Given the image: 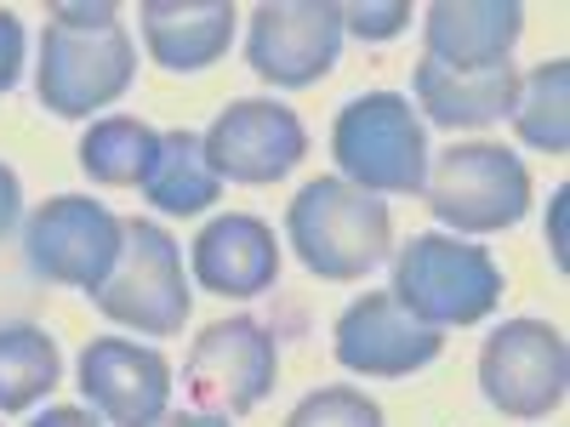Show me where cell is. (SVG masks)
<instances>
[{
	"instance_id": "cell-4",
	"label": "cell",
	"mask_w": 570,
	"mask_h": 427,
	"mask_svg": "<svg viewBox=\"0 0 570 427\" xmlns=\"http://www.w3.org/2000/svg\"><path fill=\"white\" fill-rule=\"evenodd\" d=\"M422 200L451 234H502L531 211V171L502 142H451L445 155L428 160Z\"/></svg>"
},
{
	"instance_id": "cell-21",
	"label": "cell",
	"mask_w": 570,
	"mask_h": 427,
	"mask_svg": "<svg viewBox=\"0 0 570 427\" xmlns=\"http://www.w3.org/2000/svg\"><path fill=\"white\" fill-rule=\"evenodd\" d=\"M519 142H531L542 155H564L570 149V63L553 58L531 75H519V98L508 109Z\"/></svg>"
},
{
	"instance_id": "cell-18",
	"label": "cell",
	"mask_w": 570,
	"mask_h": 427,
	"mask_svg": "<svg viewBox=\"0 0 570 427\" xmlns=\"http://www.w3.org/2000/svg\"><path fill=\"white\" fill-rule=\"evenodd\" d=\"M142 195H149V206H160L166 217H200L223 195V177L206 160L200 131H183V126L160 131V149H155L149 177H142Z\"/></svg>"
},
{
	"instance_id": "cell-9",
	"label": "cell",
	"mask_w": 570,
	"mask_h": 427,
	"mask_svg": "<svg viewBox=\"0 0 570 427\" xmlns=\"http://www.w3.org/2000/svg\"><path fill=\"white\" fill-rule=\"evenodd\" d=\"M120 240H126V217H115L91 195H52L23 228L29 268L52 285H75L86 297L120 262Z\"/></svg>"
},
{
	"instance_id": "cell-13",
	"label": "cell",
	"mask_w": 570,
	"mask_h": 427,
	"mask_svg": "<svg viewBox=\"0 0 570 427\" xmlns=\"http://www.w3.org/2000/svg\"><path fill=\"white\" fill-rule=\"evenodd\" d=\"M445 348V337L434 325L411 319L389 291H365L354 297L343 314H337V330H331V354H337L343 370L354 376H383V383H394V376H411L422 365H434Z\"/></svg>"
},
{
	"instance_id": "cell-19",
	"label": "cell",
	"mask_w": 570,
	"mask_h": 427,
	"mask_svg": "<svg viewBox=\"0 0 570 427\" xmlns=\"http://www.w3.org/2000/svg\"><path fill=\"white\" fill-rule=\"evenodd\" d=\"M155 149H160V131L137 115H104L91 120L86 137H80V171L98 182V188H142L155 166Z\"/></svg>"
},
{
	"instance_id": "cell-26",
	"label": "cell",
	"mask_w": 570,
	"mask_h": 427,
	"mask_svg": "<svg viewBox=\"0 0 570 427\" xmlns=\"http://www.w3.org/2000/svg\"><path fill=\"white\" fill-rule=\"evenodd\" d=\"M564 200H570V188H553V211H548V251H553V268H559V274L570 268V251H564Z\"/></svg>"
},
{
	"instance_id": "cell-2",
	"label": "cell",
	"mask_w": 570,
	"mask_h": 427,
	"mask_svg": "<svg viewBox=\"0 0 570 427\" xmlns=\"http://www.w3.org/2000/svg\"><path fill=\"white\" fill-rule=\"evenodd\" d=\"M389 297L422 325H485L502 308V268L485 246H468L456 234H411L394 251Z\"/></svg>"
},
{
	"instance_id": "cell-7",
	"label": "cell",
	"mask_w": 570,
	"mask_h": 427,
	"mask_svg": "<svg viewBox=\"0 0 570 427\" xmlns=\"http://www.w3.org/2000/svg\"><path fill=\"white\" fill-rule=\"evenodd\" d=\"M570 348L548 319H502L480 348V394L513 421H542L564 405Z\"/></svg>"
},
{
	"instance_id": "cell-17",
	"label": "cell",
	"mask_w": 570,
	"mask_h": 427,
	"mask_svg": "<svg viewBox=\"0 0 570 427\" xmlns=\"http://www.w3.org/2000/svg\"><path fill=\"white\" fill-rule=\"evenodd\" d=\"M137 18H142V46H149V58L160 69L195 75L228 52L240 12L228 0H142Z\"/></svg>"
},
{
	"instance_id": "cell-20",
	"label": "cell",
	"mask_w": 570,
	"mask_h": 427,
	"mask_svg": "<svg viewBox=\"0 0 570 427\" xmlns=\"http://www.w3.org/2000/svg\"><path fill=\"white\" fill-rule=\"evenodd\" d=\"M63 376V354L40 325H0V416L35 410Z\"/></svg>"
},
{
	"instance_id": "cell-15",
	"label": "cell",
	"mask_w": 570,
	"mask_h": 427,
	"mask_svg": "<svg viewBox=\"0 0 570 427\" xmlns=\"http://www.w3.org/2000/svg\"><path fill=\"white\" fill-rule=\"evenodd\" d=\"M525 34L519 0H434L422 12V46L445 69L513 63V40Z\"/></svg>"
},
{
	"instance_id": "cell-28",
	"label": "cell",
	"mask_w": 570,
	"mask_h": 427,
	"mask_svg": "<svg viewBox=\"0 0 570 427\" xmlns=\"http://www.w3.org/2000/svg\"><path fill=\"white\" fill-rule=\"evenodd\" d=\"M29 427H104L91 410H80V405H46Z\"/></svg>"
},
{
	"instance_id": "cell-6",
	"label": "cell",
	"mask_w": 570,
	"mask_h": 427,
	"mask_svg": "<svg viewBox=\"0 0 570 427\" xmlns=\"http://www.w3.org/2000/svg\"><path fill=\"white\" fill-rule=\"evenodd\" d=\"M98 314L120 330H137V337H177L188 325V308H195V291L183 279V246L149 217L126 222L120 240V262L109 268V279L91 291Z\"/></svg>"
},
{
	"instance_id": "cell-29",
	"label": "cell",
	"mask_w": 570,
	"mask_h": 427,
	"mask_svg": "<svg viewBox=\"0 0 570 427\" xmlns=\"http://www.w3.org/2000/svg\"><path fill=\"white\" fill-rule=\"evenodd\" d=\"M155 427H228V416H206V410H166Z\"/></svg>"
},
{
	"instance_id": "cell-1",
	"label": "cell",
	"mask_w": 570,
	"mask_h": 427,
	"mask_svg": "<svg viewBox=\"0 0 570 427\" xmlns=\"http://www.w3.org/2000/svg\"><path fill=\"white\" fill-rule=\"evenodd\" d=\"M285 246L297 251V262L308 274H320L331 285H354L389 257L394 217L365 188H354L343 177H314L285 206Z\"/></svg>"
},
{
	"instance_id": "cell-14",
	"label": "cell",
	"mask_w": 570,
	"mask_h": 427,
	"mask_svg": "<svg viewBox=\"0 0 570 427\" xmlns=\"http://www.w3.org/2000/svg\"><path fill=\"white\" fill-rule=\"evenodd\" d=\"M188 268H195V285L212 297H263L279 279V240L263 217L228 211L200 228Z\"/></svg>"
},
{
	"instance_id": "cell-12",
	"label": "cell",
	"mask_w": 570,
	"mask_h": 427,
	"mask_svg": "<svg viewBox=\"0 0 570 427\" xmlns=\"http://www.w3.org/2000/svg\"><path fill=\"white\" fill-rule=\"evenodd\" d=\"M80 394L109 427H155L171 410V359L126 337H91L80 348Z\"/></svg>"
},
{
	"instance_id": "cell-5",
	"label": "cell",
	"mask_w": 570,
	"mask_h": 427,
	"mask_svg": "<svg viewBox=\"0 0 570 427\" xmlns=\"http://www.w3.org/2000/svg\"><path fill=\"white\" fill-rule=\"evenodd\" d=\"M137 80V46L120 23L75 29L46 23L40 63H35V98L58 120H91L98 109H115Z\"/></svg>"
},
{
	"instance_id": "cell-25",
	"label": "cell",
	"mask_w": 570,
	"mask_h": 427,
	"mask_svg": "<svg viewBox=\"0 0 570 427\" xmlns=\"http://www.w3.org/2000/svg\"><path fill=\"white\" fill-rule=\"evenodd\" d=\"M52 23H75V29H98V23H120V12L109 7V0H98V7H69V0H58V7H52Z\"/></svg>"
},
{
	"instance_id": "cell-8",
	"label": "cell",
	"mask_w": 570,
	"mask_h": 427,
	"mask_svg": "<svg viewBox=\"0 0 570 427\" xmlns=\"http://www.w3.org/2000/svg\"><path fill=\"white\" fill-rule=\"evenodd\" d=\"M274 376H279L274 330L234 314V319H217L195 337V348L183 359V394L206 416L234 421V416H252L274 394Z\"/></svg>"
},
{
	"instance_id": "cell-23",
	"label": "cell",
	"mask_w": 570,
	"mask_h": 427,
	"mask_svg": "<svg viewBox=\"0 0 570 427\" xmlns=\"http://www.w3.org/2000/svg\"><path fill=\"white\" fill-rule=\"evenodd\" d=\"M337 12H343V34H354V40H365V46L394 40V34H405V23H411L405 0H348V7H337Z\"/></svg>"
},
{
	"instance_id": "cell-24",
	"label": "cell",
	"mask_w": 570,
	"mask_h": 427,
	"mask_svg": "<svg viewBox=\"0 0 570 427\" xmlns=\"http://www.w3.org/2000/svg\"><path fill=\"white\" fill-rule=\"evenodd\" d=\"M23 52H29L23 18L0 7V91H12V86L23 80Z\"/></svg>"
},
{
	"instance_id": "cell-11",
	"label": "cell",
	"mask_w": 570,
	"mask_h": 427,
	"mask_svg": "<svg viewBox=\"0 0 570 427\" xmlns=\"http://www.w3.org/2000/svg\"><path fill=\"white\" fill-rule=\"evenodd\" d=\"M200 142H206V160L223 182L263 188V182H279L303 166L308 126L279 98H234L212 120V131H200Z\"/></svg>"
},
{
	"instance_id": "cell-22",
	"label": "cell",
	"mask_w": 570,
	"mask_h": 427,
	"mask_svg": "<svg viewBox=\"0 0 570 427\" xmlns=\"http://www.w3.org/2000/svg\"><path fill=\"white\" fill-rule=\"evenodd\" d=\"M285 427H389V416L371 394L337 383V388H314L308 399H297Z\"/></svg>"
},
{
	"instance_id": "cell-27",
	"label": "cell",
	"mask_w": 570,
	"mask_h": 427,
	"mask_svg": "<svg viewBox=\"0 0 570 427\" xmlns=\"http://www.w3.org/2000/svg\"><path fill=\"white\" fill-rule=\"evenodd\" d=\"M18 211H23V182H18V171L7 160H0V234L18 222Z\"/></svg>"
},
{
	"instance_id": "cell-3",
	"label": "cell",
	"mask_w": 570,
	"mask_h": 427,
	"mask_svg": "<svg viewBox=\"0 0 570 427\" xmlns=\"http://www.w3.org/2000/svg\"><path fill=\"white\" fill-rule=\"evenodd\" d=\"M331 160L337 177L365 195H422L428 182V126L416 120L400 91H360L337 109L331 126Z\"/></svg>"
},
{
	"instance_id": "cell-10",
	"label": "cell",
	"mask_w": 570,
	"mask_h": 427,
	"mask_svg": "<svg viewBox=\"0 0 570 427\" xmlns=\"http://www.w3.org/2000/svg\"><path fill=\"white\" fill-rule=\"evenodd\" d=\"M343 12L337 0H263L246 23V63L263 86L303 91L337 69Z\"/></svg>"
},
{
	"instance_id": "cell-16",
	"label": "cell",
	"mask_w": 570,
	"mask_h": 427,
	"mask_svg": "<svg viewBox=\"0 0 570 427\" xmlns=\"http://www.w3.org/2000/svg\"><path fill=\"white\" fill-rule=\"evenodd\" d=\"M416 109L428 115V126L440 131H485L497 120H508L513 98H519V69L513 63H491V69H445L434 58H422L411 75Z\"/></svg>"
}]
</instances>
